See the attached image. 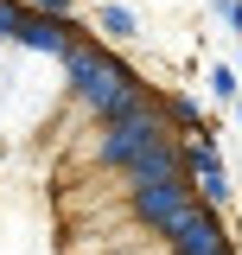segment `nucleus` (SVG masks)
Instances as JSON below:
<instances>
[{"label":"nucleus","mask_w":242,"mask_h":255,"mask_svg":"<svg viewBox=\"0 0 242 255\" xmlns=\"http://www.w3.org/2000/svg\"><path fill=\"white\" fill-rule=\"evenodd\" d=\"M96 26H102V32H134V13H121V6H102V13H96Z\"/></svg>","instance_id":"f257e3e1"},{"label":"nucleus","mask_w":242,"mask_h":255,"mask_svg":"<svg viewBox=\"0 0 242 255\" xmlns=\"http://www.w3.org/2000/svg\"><path fill=\"white\" fill-rule=\"evenodd\" d=\"M38 6H51V13H70V0H38Z\"/></svg>","instance_id":"f03ea898"}]
</instances>
